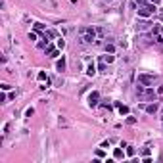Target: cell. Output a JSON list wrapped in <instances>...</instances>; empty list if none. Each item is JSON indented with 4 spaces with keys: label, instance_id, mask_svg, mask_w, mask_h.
I'll list each match as a JSON object with an SVG mask.
<instances>
[{
    "label": "cell",
    "instance_id": "ffe728a7",
    "mask_svg": "<svg viewBox=\"0 0 163 163\" xmlns=\"http://www.w3.org/2000/svg\"><path fill=\"white\" fill-rule=\"evenodd\" d=\"M33 113H35V109H33V107H29L27 111H25V115H27V117H31V115H33Z\"/></svg>",
    "mask_w": 163,
    "mask_h": 163
},
{
    "label": "cell",
    "instance_id": "7a4b0ae2",
    "mask_svg": "<svg viewBox=\"0 0 163 163\" xmlns=\"http://www.w3.org/2000/svg\"><path fill=\"white\" fill-rule=\"evenodd\" d=\"M136 92L140 94V98H144V100H154L155 94H157L154 88H152V86H142V84L136 88Z\"/></svg>",
    "mask_w": 163,
    "mask_h": 163
},
{
    "label": "cell",
    "instance_id": "5b68a950",
    "mask_svg": "<svg viewBox=\"0 0 163 163\" xmlns=\"http://www.w3.org/2000/svg\"><path fill=\"white\" fill-rule=\"evenodd\" d=\"M146 109V113H150V115H155V113L159 111V104L157 102H152V104H144L142 106Z\"/></svg>",
    "mask_w": 163,
    "mask_h": 163
},
{
    "label": "cell",
    "instance_id": "4fadbf2b",
    "mask_svg": "<svg viewBox=\"0 0 163 163\" xmlns=\"http://www.w3.org/2000/svg\"><path fill=\"white\" fill-rule=\"evenodd\" d=\"M113 60H115L113 54H106V56H104V61H106V63H113Z\"/></svg>",
    "mask_w": 163,
    "mask_h": 163
},
{
    "label": "cell",
    "instance_id": "277c9868",
    "mask_svg": "<svg viewBox=\"0 0 163 163\" xmlns=\"http://www.w3.org/2000/svg\"><path fill=\"white\" fill-rule=\"evenodd\" d=\"M152 35H154V38H155L157 44H163V29L161 27L154 25V27H152Z\"/></svg>",
    "mask_w": 163,
    "mask_h": 163
},
{
    "label": "cell",
    "instance_id": "8992f818",
    "mask_svg": "<svg viewBox=\"0 0 163 163\" xmlns=\"http://www.w3.org/2000/svg\"><path fill=\"white\" fill-rule=\"evenodd\" d=\"M98 102H100V92H96V90H94V92L88 94V106H90V107H96Z\"/></svg>",
    "mask_w": 163,
    "mask_h": 163
},
{
    "label": "cell",
    "instance_id": "8fae6325",
    "mask_svg": "<svg viewBox=\"0 0 163 163\" xmlns=\"http://www.w3.org/2000/svg\"><path fill=\"white\" fill-rule=\"evenodd\" d=\"M123 155H125V154H123V150H121V148H115V152H113V157H115V159H121Z\"/></svg>",
    "mask_w": 163,
    "mask_h": 163
},
{
    "label": "cell",
    "instance_id": "9a60e30c",
    "mask_svg": "<svg viewBox=\"0 0 163 163\" xmlns=\"http://www.w3.org/2000/svg\"><path fill=\"white\" fill-rule=\"evenodd\" d=\"M113 50H115V46H113V44H106V52L113 54Z\"/></svg>",
    "mask_w": 163,
    "mask_h": 163
},
{
    "label": "cell",
    "instance_id": "e0dca14e",
    "mask_svg": "<svg viewBox=\"0 0 163 163\" xmlns=\"http://www.w3.org/2000/svg\"><path fill=\"white\" fill-rule=\"evenodd\" d=\"M127 155H130V157L134 155V148H132V146H129V148H127Z\"/></svg>",
    "mask_w": 163,
    "mask_h": 163
},
{
    "label": "cell",
    "instance_id": "6da1fadb",
    "mask_svg": "<svg viewBox=\"0 0 163 163\" xmlns=\"http://www.w3.org/2000/svg\"><path fill=\"white\" fill-rule=\"evenodd\" d=\"M79 35H81V40H83V42H94V38H96V31H94V27H81Z\"/></svg>",
    "mask_w": 163,
    "mask_h": 163
},
{
    "label": "cell",
    "instance_id": "7402d4cb",
    "mask_svg": "<svg viewBox=\"0 0 163 163\" xmlns=\"http://www.w3.org/2000/svg\"><path fill=\"white\" fill-rule=\"evenodd\" d=\"M155 92H157V94H163V84H161V86H159L157 90H155Z\"/></svg>",
    "mask_w": 163,
    "mask_h": 163
},
{
    "label": "cell",
    "instance_id": "ba28073f",
    "mask_svg": "<svg viewBox=\"0 0 163 163\" xmlns=\"http://www.w3.org/2000/svg\"><path fill=\"white\" fill-rule=\"evenodd\" d=\"M58 48V46H56ZM56 48H54V46H46V56L48 58H56L58 56V50H56Z\"/></svg>",
    "mask_w": 163,
    "mask_h": 163
},
{
    "label": "cell",
    "instance_id": "2e32d148",
    "mask_svg": "<svg viewBox=\"0 0 163 163\" xmlns=\"http://www.w3.org/2000/svg\"><path fill=\"white\" fill-rule=\"evenodd\" d=\"M98 71H102V73H106V61H102V63L98 65Z\"/></svg>",
    "mask_w": 163,
    "mask_h": 163
},
{
    "label": "cell",
    "instance_id": "ac0fdd59",
    "mask_svg": "<svg viewBox=\"0 0 163 163\" xmlns=\"http://www.w3.org/2000/svg\"><path fill=\"white\" fill-rule=\"evenodd\" d=\"M0 88H2V90H4V92H6V90H10V88H12V86H10L8 83H2V84H0Z\"/></svg>",
    "mask_w": 163,
    "mask_h": 163
},
{
    "label": "cell",
    "instance_id": "52a82bcc",
    "mask_svg": "<svg viewBox=\"0 0 163 163\" xmlns=\"http://www.w3.org/2000/svg\"><path fill=\"white\" fill-rule=\"evenodd\" d=\"M56 69L60 71V73H61V71H65V58H63V56L56 61Z\"/></svg>",
    "mask_w": 163,
    "mask_h": 163
},
{
    "label": "cell",
    "instance_id": "44dd1931",
    "mask_svg": "<svg viewBox=\"0 0 163 163\" xmlns=\"http://www.w3.org/2000/svg\"><path fill=\"white\" fill-rule=\"evenodd\" d=\"M35 29H37V31H42V29H44V25H42V23H35Z\"/></svg>",
    "mask_w": 163,
    "mask_h": 163
},
{
    "label": "cell",
    "instance_id": "7c38bea8",
    "mask_svg": "<svg viewBox=\"0 0 163 163\" xmlns=\"http://www.w3.org/2000/svg\"><path fill=\"white\" fill-rule=\"evenodd\" d=\"M56 46H58V50H63V48H65V40H63V38H58Z\"/></svg>",
    "mask_w": 163,
    "mask_h": 163
},
{
    "label": "cell",
    "instance_id": "30bf717a",
    "mask_svg": "<svg viewBox=\"0 0 163 163\" xmlns=\"http://www.w3.org/2000/svg\"><path fill=\"white\" fill-rule=\"evenodd\" d=\"M117 107H119V113H121V115H129V107H127V106H121V104H117Z\"/></svg>",
    "mask_w": 163,
    "mask_h": 163
},
{
    "label": "cell",
    "instance_id": "d6986e66",
    "mask_svg": "<svg viewBox=\"0 0 163 163\" xmlns=\"http://www.w3.org/2000/svg\"><path fill=\"white\" fill-rule=\"evenodd\" d=\"M6 100H8V96H6V94H4V90H2V94H0V102L4 104V102H6Z\"/></svg>",
    "mask_w": 163,
    "mask_h": 163
},
{
    "label": "cell",
    "instance_id": "5bb4252c",
    "mask_svg": "<svg viewBox=\"0 0 163 163\" xmlns=\"http://www.w3.org/2000/svg\"><path fill=\"white\" fill-rule=\"evenodd\" d=\"M37 79L40 81V83H42V81H46V83H48V77H46V73H44V71H40V73L37 75Z\"/></svg>",
    "mask_w": 163,
    "mask_h": 163
},
{
    "label": "cell",
    "instance_id": "3957f363",
    "mask_svg": "<svg viewBox=\"0 0 163 163\" xmlns=\"http://www.w3.org/2000/svg\"><path fill=\"white\" fill-rule=\"evenodd\" d=\"M155 81V75L154 73H140L138 75V83L142 84V86H152Z\"/></svg>",
    "mask_w": 163,
    "mask_h": 163
},
{
    "label": "cell",
    "instance_id": "9c48e42d",
    "mask_svg": "<svg viewBox=\"0 0 163 163\" xmlns=\"http://www.w3.org/2000/svg\"><path fill=\"white\" fill-rule=\"evenodd\" d=\"M94 73H96V65H94V63H90L88 67H86V75H88V77H92Z\"/></svg>",
    "mask_w": 163,
    "mask_h": 163
}]
</instances>
